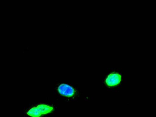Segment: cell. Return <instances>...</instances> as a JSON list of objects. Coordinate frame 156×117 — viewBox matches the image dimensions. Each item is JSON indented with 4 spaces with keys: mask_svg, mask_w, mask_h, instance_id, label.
<instances>
[{
    "mask_svg": "<svg viewBox=\"0 0 156 117\" xmlns=\"http://www.w3.org/2000/svg\"><path fill=\"white\" fill-rule=\"evenodd\" d=\"M54 108L51 106L46 104H40L30 108L28 111L27 115L31 117H40L53 111Z\"/></svg>",
    "mask_w": 156,
    "mask_h": 117,
    "instance_id": "cell-1",
    "label": "cell"
},
{
    "mask_svg": "<svg viewBox=\"0 0 156 117\" xmlns=\"http://www.w3.org/2000/svg\"><path fill=\"white\" fill-rule=\"evenodd\" d=\"M58 93L65 97H70L75 94V90L72 86L66 84H62L58 88Z\"/></svg>",
    "mask_w": 156,
    "mask_h": 117,
    "instance_id": "cell-2",
    "label": "cell"
},
{
    "mask_svg": "<svg viewBox=\"0 0 156 117\" xmlns=\"http://www.w3.org/2000/svg\"><path fill=\"white\" fill-rule=\"evenodd\" d=\"M122 76L118 73H112L108 75L105 80L106 83L109 86L117 85L120 83Z\"/></svg>",
    "mask_w": 156,
    "mask_h": 117,
    "instance_id": "cell-3",
    "label": "cell"
}]
</instances>
